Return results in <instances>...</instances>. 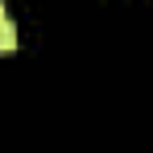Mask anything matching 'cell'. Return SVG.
I'll use <instances>...</instances> for the list:
<instances>
[{"mask_svg": "<svg viewBox=\"0 0 153 153\" xmlns=\"http://www.w3.org/2000/svg\"><path fill=\"white\" fill-rule=\"evenodd\" d=\"M4 21H8V17H4V4H0V25H4Z\"/></svg>", "mask_w": 153, "mask_h": 153, "instance_id": "obj_2", "label": "cell"}, {"mask_svg": "<svg viewBox=\"0 0 153 153\" xmlns=\"http://www.w3.org/2000/svg\"><path fill=\"white\" fill-rule=\"evenodd\" d=\"M13 46H17V25L4 21V25H0V54H8Z\"/></svg>", "mask_w": 153, "mask_h": 153, "instance_id": "obj_1", "label": "cell"}]
</instances>
